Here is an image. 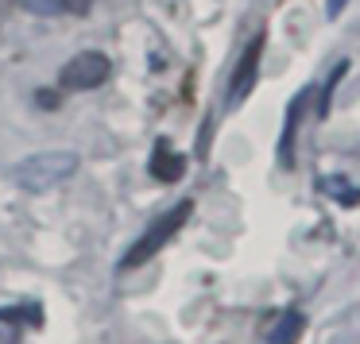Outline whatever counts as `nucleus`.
<instances>
[{
	"label": "nucleus",
	"instance_id": "1",
	"mask_svg": "<svg viewBox=\"0 0 360 344\" xmlns=\"http://www.w3.org/2000/svg\"><path fill=\"white\" fill-rule=\"evenodd\" d=\"M74 171H78L74 151H39V155H27L24 163L12 166V178L24 190H51L58 182H66Z\"/></svg>",
	"mask_w": 360,
	"mask_h": 344
},
{
	"label": "nucleus",
	"instance_id": "2",
	"mask_svg": "<svg viewBox=\"0 0 360 344\" xmlns=\"http://www.w3.org/2000/svg\"><path fill=\"white\" fill-rule=\"evenodd\" d=\"M190 213H194V201H179L171 213H163V217H155V220H151V225H148V232H143L140 240H136V248L128 251L124 259H120V271H132V267H143V263H148V259L155 256V251L163 248V244L171 240V236L179 232L182 225H186V217H190Z\"/></svg>",
	"mask_w": 360,
	"mask_h": 344
},
{
	"label": "nucleus",
	"instance_id": "3",
	"mask_svg": "<svg viewBox=\"0 0 360 344\" xmlns=\"http://www.w3.org/2000/svg\"><path fill=\"white\" fill-rule=\"evenodd\" d=\"M109 74H112V62L101 55V51H82V55H74L70 62L63 66L58 86L63 89H97Z\"/></svg>",
	"mask_w": 360,
	"mask_h": 344
},
{
	"label": "nucleus",
	"instance_id": "4",
	"mask_svg": "<svg viewBox=\"0 0 360 344\" xmlns=\"http://www.w3.org/2000/svg\"><path fill=\"white\" fill-rule=\"evenodd\" d=\"M264 43H267V35L264 32H256V39L244 47V55H240V62H236V70H233V81H229V105H240L244 97L256 89V78H259V58H264Z\"/></svg>",
	"mask_w": 360,
	"mask_h": 344
},
{
	"label": "nucleus",
	"instance_id": "5",
	"mask_svg": "<svg viewBox=\"0 0 360 344\" xmlns=\"http://www.w3.org/2000/svg\"><path fill=\"white\" fill-rule=\"evenodd\" d=\"M148 171H151V178H155V182H179L182 174H186V159H182L167 140H159L155 151H151Z\"/></svg>",
	"mask_w": 360,
	"mask_h": 344
},
{
	"label": "nucleus",
	"instance_id": "6",
	"mask_svg": "<svg viewBox=\"0 0 360 344\" xmlns=\"http://www.w3.org/2000/svg\"><path fill=\"white\" fill-rule=\"evenodd\" d=\"M306 101H310V89H298L295 101L287 105V124H283V135H279V163L283 166H295V135H298V120H302Z\"/></svg>",
	"mask_w": 360,
	"mask_h": 344
},
{
	"label": "nucleus",
	"instance_id": "7",
	"mask_svg": "<svg viewBox=\"0 0 360 344\" xmlns=\"http://www.w3.org/2000/svg\"><path fill=\"white\" fill-rule=\"evenodd\" d=\"M35 16H86L94 8V0H20Z\"/></svg>",
	"mask_w": 360,
	"mask_h": 344
},
{
	"label": "nucleus",
	"instance_id": "8",
	"mask_svg": "<svg viewBox=\"0 0 360 344\" xmlns=\"http://www.w3.org/2000/svg\"><path fill=\"white\" fill-rule=\"evenodd\" d=\"M298 333H302V317H298V313H287V317L271 329V344H295Z\"/></svg>",
	"mask_w": 360,
	"mask_h": 344
},
{
	"label": "nucleus",
	"instance_id": "9",
	"mask_svg": "<svg viewBox=\"0 0 360 344\" xmlns=\"http://www.w3.org/2000/svg\"><path fill=\"white\" fill-rule=\"evenodd\" d=\"M321 190H329V194H333L337 197V201H341V205H356L360 201V194H356V190H345V186H337V178H326V182H321Z\"/></svg>",
	"mask_w": 360,
	"mask_h": 344
},
{
	"label": "nucleus",
	"instance_id": "10",
	"mask_svg": "<svg viewBox=\"0 0 360 344\" xmlns=\"http://www.w3.org/2000/svg\"><path fill=\"white\" fill-rule=\"evenodd\" d=\"M0 321H27V325H39L43 313L35 310V305H27V310H0Z\"/></svg>",
	"mask_w": 360,
	"mask_h": 344
},
{
	"label": "nucleus",
	"instance_id": "11",
	"mask_svg": "<svg viewBox=\"0 0 360 344\" xmlns=\"http://www.w3.org/2000/svg\"><path fill=\"white\" fill-rule=\"evenodd\" d=\"M345 4H349V0H326V12H329V16H341Z\"/></svg>",
	"mask_w": 360,
	"mask_h": 344
},
{
	"label": "nucleus",
	"instance_id": "12",
	"mask_svg": "<svg viewBox=\"0 0 360 344\" xmlns=\"http://www.w3.org/2000/svg\"><path fill=\"white\" fill-rule=\"evenodd\" d=\"M8 12H12V0H0V27H4V20H8Z\"/></svg>",
	"mask_w": 360,
	"mask_h": 344
},
{
	"label": "nucleus",
	"instance_id": "13",
	"mask_svg": "<svg viewBox=\"0 0 360 344\" xmlns=\"http://www.w3.org/2000/svg\"><path fill=\"white\" fill-rule=\"evenodd\" d=\"M0 344H16V333H12V329L8 333H0Z\"/></svg>",
	"mask_w": 360,
	"mask_h": 344
}]
</instances>
